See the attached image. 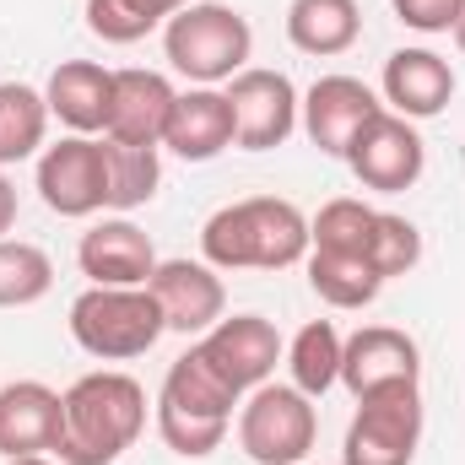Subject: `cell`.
<instances>
[{"label":"cell","instance_id":"cell-1","mask_svg":"<svg viewBox=\"0 0 465 465\" xmlns=\"http://www.w3.org/2000/svg\"><path fill=\"white\" fill-rule=\"evenodd\" d=\"M60 401V465H114L146 428V390L114 368L82 373Z\"/></svg>","mask_w":465,"mask_h":465},{"label":"cell","instance_id":"cell-2","mask_svg":"<svg viewBox=\"0 0 465 465\" xmlns=\"http://www.w3.org/2000/svg\"><path fill=\"white\" fill-rule=\"evenodd\" d=\"M201 254L217 271H287L309 254V217L276 195L232 201L206 217Z\"/></svg>","mask_w":465,"mask_h":465},{"label":"cell","instance_id":"cell-3","mask_svg":"<svg viewBox=\"0 0 465 465\" xmlns=\"http://www.w3.org/2000/svg\"><path fill=\"white\" fill-rule=\"evenodd\" d=\"M243 395L223 379V368L201 351V341L173 357L168 379H163V395H157V433L173 455L184 460H206L212 450H223L232 422V406Z\"/></svg>","mask_w":465,"mask_h":465},{"label":"cell","instance_id":"cell-4","mask_svg":"<svg viewBox=\"0 0 465 465\" xmlns=\"http://www.w3.org/2000/svg\"><path fill=\"white\" fill-rule=\"evenodd\" d=\"M163 49H168V65L179 76H190L195 87H217L232 82L249 54H254V27L243 11L217 5V0H195L184 11L168 16L163 27Z\"/></svg>","mask_w":465,"mask_h":465},{"label":"cell","instance_id":"cell-5","mask_svg":"<svg viewBox=\"0 0 465 465\" xmlns=\"http://www.w3.org/2000/svg\"><path fill=\"white\" fill-rule=\"evenodd\" d=\"M163 331H168V320H163L152 287H87L71 303L76 347L104 362H130V357L152 351Z\"/></svg>","mask_w":465,"mask_h":465},{"label":"cell","instance_id":"cell-6","mask_svg":"<svg viewBox=\"0 0 465 465\" xmlns=\"http://www.w3.org/2000/svg\"><path fill=\"white\" fill-rule=\"evenodd\" d=\"M320 417L298 384H260L238 411V450L254 465H303L314 450Z\"/></svg>","mask_w":465,"mask_h":465},{"label":"cell","instance_id":"cell-7","mask_svg":"<svg viewBox=\"0 0 465 465\" xmlns=\"http://www.w3.org/2000/svg\"><path fill=\"white\" fill-rule=\"evenodd\" d=\"M422 444V390L390 384L357 401V417L347 428L341 460L347 465H411Z\"/></svg>","mask_w":465,"mask_h":465},{"label":"cell","instance_id":"cell-8","mask_svg":"<svg viewBox=\"0 0 465 465\" xmlns=\"http://www.w3.org/2000/svg\"><path fill=\"white\" fill-rule=\"evenodd\" d=\"M347 168L357 173V184H368V190H379V195H401V190H411V184L422 179L428 146H422V135H417L411 119L379 109V114L351 135Z\"/></svg>","mask_w":465,"mask_h":465},{"label":"cell","instance_id":"cell-9","mask_svg":"<svg viewBox=\"0 0 465 465\" xmlns=\"http://www.w3.org/2000/svg\"><path fill=\"white\" fill-rule=\"evenodd\" d=\"M38 195L54 217H93L109 206V163L104 141L65 135L38 152Z\"/></svg>","mask_w":465,"mask_h":465},{"label":"cell","instance_id":"cell-10","mask_svg":"<svg viewBox=\"0 0 465 465\" xmlns=\"http://www.w3.org/2000/svg\"><path fill=\"white\" fill-rule=\"evenodd\" d=\"M228 104H232V124H238L232 146H243V152H271V146H282V141L298 130V109H303L298 87H292L282 71H260V65H243V71L232 76Z\"/></svg>","mask_w":465,"mask_h":465},{"label":"cell","instance_id":"cell-11","mask_svg":"<svg viewBox=\"0 0 465 465\" xmlns=\"http://www.w3.org/2000/svg\"><path fill=\"white\" fill-rule=\"evenodd\" d=\"M146 287H152L168 331H179V336H206L223 320V309H228L223 276L206 260H157Z\"/></svg>","mask_w":465,"mask_h":465},{"label":"cell","instance_id":"cell-12","mask_svg":"<svg viewBox=\"0 0 465 465\" xmlns=\"http://www.w3.org/2000/svg\"><path fill=\"white\" fill-rule=\"evenodd\" d=\"M201 351L223 368V379L238 395H249V390L271 384V373L282 362V336L265 314H232V320H217L201 336Z\"/></svg>","mask_w":465,"mask_h":465},{"label":"cell","instance_id":"cell-13","mask_svg":"<svg viewBox=\"0 0 465 465\" xmlns=\"http://www.w3.org/2000/svg\"><path fill=\"white\" fill-rule=\"evenodd\" d=\"M417 379H422V351L395 325H362L351 341H341V384L357 401L390 384H417Z\"/></svg>","mask_w":465,"mask_h":465},{"label":"cell","instance_id":"cell-14","mask_svg":"<svg viewBox=\"0 0 465 465\" xmlns=\"http://www.w3.org/2000/svg\"><path fill=\"white\" fill-rule=\"evenodd\" d=\"M379 109H384V104L373 98L368 82H357V76H320V82L309 87L303 109H298V124L309 130V141H314L325 157H347L351 135L379 114Z\"/></svg>","mask_w":465,"mask_h":465},{"label":"cell","instance_id":"cell-15","mask_svg":"<svg viewBox=\"0 0 465 465\" xmlns=\"http://www.w3.org/2000/svg\"><path fill=\"white\" fill-rule=\"evenodd\" d=\"M76 265L82 276H93V287H146L157 271V249L130 217H109L82 232Z\"/></svg>","mask_w":465,"mask_h":465},{"label":"cell","instance_id":"cell-16","mask_svg":"<svg viewBox=\"0 0 465 465\" xmlns=\"http://www.w3.org/2000/svg\"><path fill=\"white\" fill-rule=\"evenodd\" d=\"M173 82L163 71H114V104H109V141H130V146H163L168 135V114H173Z\"/></svg>","mask_w":465,"mask_h":465},{"label":"cell","instance_id":"cell-17","mask_svg":"<svg viewBox=\"0 0 465 465\" xmlns=\"http://www.w3.org/2000/svg\"><path fill=\"white\" fill-rule=\"evenodd\" d=\"M60 411H65V401L44 379L5 384L0 390V455L5 460L54 455V444H60Z\"/></svg>","mask_w":465,"mask_h":465},{"label":"cell","instance_id":"cell-18","mask_svg":"<svg viewBox=\"0 0 465 465\" xmlns=\"http://www.w3.org/2000/svg\"><path fill=\"white\" fill-rule=\"evenodd\" d=\"M455 98V71L433 49H395L384 60V104L401 119H433Z\"/></svg>","mask_w":465,"mask_h":465},{"label":"cell","instance_id":"cell-19","mask_svg":"<svg viewBox=\"0 0 465 465\" xmlns=\"http://www.w3.org/2000/svg\"><path fill=\"white\" fill-rule=\"evenodd\" d=\"M232 135H238V124H232L228 93H217V87H190V93L173 98L163 146H168L173 157H184V163H212V157H223L232 146Z\"/></svg>","mask_w":465,"mask_h":465},{"label":"cell","instance_id":"cell-20","mask_svg":"<svg viewBox=\"0 0 465 465\" xmlns=\"http://www.w3.org/2000/svg\"><path fill=\"white\" fill-rule=\"evenodd\" d=\"M49 114L60 119L71 135H93L109 124V104H114V71H104L98 60H60L49 87H44Z\"/></svg>","mask_w":465,"mask_h":465},{"label":"cell","instance_id":"cell-21","mask_svg":"<svg viewBox=\"0 0 465 465\" xmlns=\"http://www.w3.org/2000/svg\"><path fill=\"white\" fill-rule=\"evenodd\" d=\"M357 33H362L357 0H292L287 5V38L303 54H320V60L347 54Z\"/></svg>","mask_w":465,"mask_h":465},{"label":"cell","instance_id":"cell-22","mask_svg":"<svg viewBox=\"0 0 465 465\" xmlns=\"http://www.w3.org/2000/svg\"><path fill=\"white\" fill-rule=\"evenodd\" d=\"M303 260H309V287H314L331 309H362V303H373L379 287H384V276H379L368 260H357V254L309 249Z\"/></svg>","mask_w":465,"mask_h":465},{"label":"cell","instance_id":"cell-23","mask_svg":"<svg viewBox=\"0 0 465 465\" xmlns=\"http://www.w3.org/2000/svg\"><path fill=\"white\" fill-rule=\"evenodd\" d=\"M44 130H49L44 93L22 87V82H0V168L33 157L44 146Z\"/></svg>","mask_w":465,"mask_h":465},{"label":"cell","instance_id":"cell-24","mask_svg":"<svg viewBox=\"0 0 465 465\" xmlns=\"http://www.w3.org/2000/svg\"><path fill=\"white\" fill-rule=\"evenodd\" d=\"M287 368H292V384L309 401L325 395L331 384H341V331L331 320H309L287 347Z\"/></svg>","mask_w":465,"mask_h":465},{"label":"cell","instance_id":"cell-25","mask_svg":"<svg viewBox=\"0 0 465 465\" xmlns=\"http://www.w3.org/2000/svg\"><path fill=\"white\" fill-rule=\"evenodd\" d=\"M104 163H109V206L114 212L146 206L157 195V184H163L157 146H130V141H109L104 135Z\"/></svg>","mask_w":465,"mask_h":465},{"label":"cell","instance_id":"cell-26","mask_svg":"<svg viewBox=\"0 0 465 465\" xmlns=\"http://www.w3.org/2000/svg\"><path fill=\"white\" fill-rule=\"evenodd\" d=\"M49 287H54V260L27 238H0V309H27L49 298Z\"/></svg>","mask_w":465,"mask_h":465},{"label":"cell","instance_id":"cell-27","mask_svg":"<svg viewBox=\"0 0 465 465\" xmlns=\"http://www.w3.org/2000/svg\"><path fill=\"white\" fill-rule=\"evenodd\" d=\"M195 0H87V27L104 44H135Z\"/></svg>","mask_w":465,"mask_h":465},{"label":"cell","instance_id":"cell-28","mask_svg":"<svg viewBox=\"0 0 465 465\" xmlns=\"http://www.w3.org/2000/svg\"><path fill=\"white\" fill-rule=\"evenodd\" d=\"M390 5L411 33H455L465 0H390Z\"/></svg>","mask_w":465,"mask_h":465},{"label":"cell","instance_id":"cell-29","mask_svg":"<svg viewBox=\"0 0 465 465\" xmlns=\"http://www.w3.org/2000/svg\"><path fill=\"white\" fill-rule=\"evenodd\" d=\"M16 228V184L5 179V168H0V238Z\"/></svg>","mask_w":465,"mask_h":465},{"label":"cell","instance_id":"cell-30","mask_svg":"<svg viewBox=\"0 0 465 465\" xmlns=\"http://www.w3.org/2000/svg\"><path fill=\"white\" fill-rule=\"evenodd\" d=\"M5 465H54L49 455H22V460H5Z\"/></svg>","mask_w":465,"mask_h":465},{"label":"cell","instance_id":"cell-31","mask_svg":"<svg viewBox=\"0 0 465 465\" xmlns=\"http://www.w3.org/2000/svg\"><path fill=\"white\" fill-rule=\"evenodd\" d=\"M455 44H460V54H465V5H460V22H455Z\"/></svg>","mask_w":465,"mask_h":465}]
</instances>
